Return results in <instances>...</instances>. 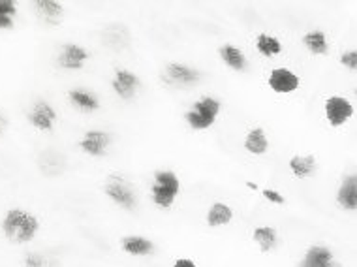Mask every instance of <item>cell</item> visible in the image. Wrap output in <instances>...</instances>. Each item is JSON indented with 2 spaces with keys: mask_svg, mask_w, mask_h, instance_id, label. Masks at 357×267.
I'll list each match as a JSON object with an SVG mask.
<instances>
[{
  "mask_svg": "<svg viewBox=\"0 0 357 267\" xmlns=\"http://www.w3.org/2000/svg\"><path fill=\"white\" fill-rule=\"evenodd\" d=\"M19 6L13 0H0V31H12L17 21Z\"/></svg>",
  "mask_w": 357,
  "mask_h": 267,
  "instance_id": "cell-24",
  "label": "cell"
},
{
  "mask_svg": "<svg viewBox=\"0 0 357 267\" xmlns=\"http://www.w3.org/2000/svg\"><path fill=\"white\" fill-rule=\"evenodd\" d=\"M23 267H47V258L42 252H29L23 258Z\"/></svg>",
  "mask_w": 357,
  "mask_h": 267,
  "instance_id": "cell-25",
  "label": "cell"
},
{
  "mask_svg": "<svg viewBox=\"0 0 357 267\" xmlns=\"http://www.w3.org/2000/svg\"><path fill=\"white\" fill-rule=\"evenodd\" d=\"M303 45L305 49L314 56H321L329 53V42H327L326 32L320 31V29H314V31H308L305 36H303Z\"/></svg>",
  "mask_w": 357,
  "mask_h": 267,
  "instance_id": "cell-20",
  "label": "cell"
},
{
  "mask_svg": "<svg viewBox=\"0 0 357 267\" xmlns=\"http://www.w3.org/2000/svg\"><path fill=\"white\" fill-rule=\"evenodd\" d=\"M337 204L340 209L348 213H354L357 209V175L348 174L344 179L340 181L339 188H337Z\"/></svg>",
  "mask_w": 357,
  "mask_h": 267,
  "instance_id": "cell-13",
  "label": "cell"
},
{
  "mask_svg": "<svg viewBox=\"0 0 357 267\" xmlns=\"http://www.w3.org/2000/svg\"><path fill=\"white\" fill-rule=\"evenodd\" d=\"M139 87H142V79H139V75L134 70L117 68L113 77H111L113 93L117 94L121 100H124V102H130V100L136 98Z\"/></svg>",
  "mask_w": 357,
  "mask_h": 267,
  "instance_id": "cell-7",
  "label": "cell"
},
{
  "mask_svg": "<svg viewBox=\"0 0 357 267\" xmlns=\"http://www.w3.org/2000/svg\"><path fill=\"white\" fill-rule=\"evenodd\" d=\"M121 249L130 256H149L154 252V243L145 236H126L121 239Z\"/></svg>",
  "mask_w": 357,
  "mask_h": 267,
  "instance_id": "cell-17",
  "label": "cell"
},
{
  "mask_svg": "<svg viewBox=\"0 0 357 267\" xmlns=\"http://www.w3.org/2000/svg\"><path fill=\"white\" fill-rule=\"evenodd\" d=\"M181 194V179L173 169H158L153 175L151 198L153 204L160 209H172L175 199Z\"/></svg>",
  "mask_w": 357,
  "mask_h": 267,
  "instance_id": "cell-3",
  "label": "cell"
},
{
  "mask_svg": "<svg viewBox=\"0 0 357 267\" xmlns=\"http://www.w3.org/2000/svg\"><path fill=\"white\" fill-rule=\"evenodd\" d=\"M68 100L70 104L74 107H77L79 112L83 113H94L100 109V98L93 91H86L83 87H74L68 91Z\"/></svg>",
  "mask_w": 357,
  "mask_h": 267,
  "instance_id": "cell-15",
  "label": "cell"
},
{
  "mask_svg": "<svg viewBox=\"0 0 357 267\" xmlns=\"http://www.w3.org/2000/svg\"><path fill=\"white\" fill-rule=\"evenodd\" d=\"M4 130H6V119L0 115V136L4 134Z\"/></svg>",
  "mask_w": 357,
  "mask_h": 267,
  "instance_id": "cell-29",
  "label": "cell"
},
{
  "mask_svg": "<svg viewBox=\"0 0 357 267\" xmlns=\"http://www.w3.org/2000/svg\"><path fill=\"white\" fill-rule=\"evenodd\" d=\"M89 59H91V55H89V51L83 45L74 44V42H66V44H62L61 51L56 55V64L62 70L75 72V70L83 68Z\"/></svg>",
  "mask_w": 357,
  "mask_h": 267,
  "instance_id": "cell-9",
  "label": "cell"
},
{
  "mask_svg": "<svg viewBox=\"0 0 357 267\" xmlns=\"http://www.w3.org/2000/svg\"><path fill=\"white\" fill-rule=\"evenodd\" d=\"M289 171L296 175L297 179L312 177L316 171V158L312 155H296L288 162Z\"/></svg>",
  "mask_w": 357,
  "mask_h": 267,
  "instance_id": "cell-21",
  "label": "cell"
},
{
  "mask_svg": "<svg viewBox=\"0 0 357 267\" xmlns=\"http://www.w3.org/2000/svg\"><path fill=\"white\" fill-rule=\"evenodd\" d=\"M261 196L273 205H286V196L278 192V190H275V188H264Z\"/></svg>",
  "mask_w": 357,
  "mask_h": 267,
  "instance_id": "cell-27",
  "label": "cell"
},
{
  "mask_svg": "<svg viewBox=\"0 0 357 267\" xmlns=\"http://www.w3.org/2000/svg\"><path fill=\"white\" fill-rule=\"evenodd\" d=\"M162 79L166 81L169 87H194L202 79V72L190 64L169 63L164 68Z\"/></svg>",
  "mask_w": 357,
  "mask_h": 267,
  "instance_id": "cell-5",
  "label": "cell"
},
{
  "mask_svg": "<svg viewBox=\"0 0 357 267\" xmlns=\"http://www.w3.org/2000/svg\"><path fill=\"white\" fill-rule=\"evenodd\" d=\"M220 112V100L216 98V96H211V94H205L202 98H197L190 106V109L185 113V121L192 130H209L211 126H215L216 119H218Z\"/></svg>",
  "mask_w": 357,
  "mask_h": 267,
  "instance_id": "cell-2",
  "label": "cell"
},
{
  "mask_svg": "<svg viewBox=\"0 0 357 267\" xmlns=\"http://www.w3.org/2000/svg\"><path fill=\"white\" fill-rule=\"evenodd\" d=\"M243 147L247 153L254 156H261L269 151V139L265 136V130L261 126H256L252 130H248L245 142H243Z\"/></svg>",
  "mask_w": 357,
  "mask_h": 267,
  "instance_id": "cell-18",
  "label": "cell"
},
{
  "mask_svg": "<svg viewBox=\"0 0 357 267\" xmlns=\"http://www.w3.org/2000/svg\"><path fill=\"white\" fill-rule=\"evenodd\" d=\"M254 241L258 243L261 252H271L277 249L278 245V234L273 226H258L252 234Z\"/></svg>",
  "mask_w": 357,
  "mask_h": 267,
  "instance_id": "cell-23",
  "label": "cell"
},
{
  "mask_svg": "<svg viewBox=\"0 0 357 267\" xmlns=\"http://www.w3.org/2000/svg\"><path fill=\"white\" fill-rule=\"evenodd\" d=\"M324 113H326V119L329 126L333 128H340L344 126L356 113V107L351 104V100H348L346 96H329L324 104Z\"/></svg>",
  "mask_w": 357,
  "mask_h": 267,
  "instance_id": "cell-6",
  "label": "cell"
},
{
  "mask_svg": "<svg viewBox=\"0 0 357 267\" xmlns=\"http://www.w3.org/2000/svg\"><path fill=\"white\" fill-rule=\"evenodd\" d=\"M56 121H59V115H56L55 107L45 100H38L29 112V123L40 132H51L55 128Z\"/></svg>",
  "mask_w": 357,
  "mask_h": 267,
  "instance_id": "cell-11",
  "label": "cell"
},
{
  "mask_svg": "<svg viewBox=\"0 0 357 267\" xmlns=\"http://www.w3.org/2000/svg\"><path fill=\"white\" fill-rule=\"evenodd\" d=\"M247 187L250 188V190H258V185H256V183H252V181H248Z\"/></svg>",
  "mask_w": 357,
  "mask_h": 267,
  "instance_id": "cell-30",
  "label": "cell"
},
{
  "mask_svg": "<svg viewBox=\"0 0 357 267\" xmlns=\"http://www.w3.org/2000/svg\"><path fill=\"white\" fill-rule=\"evenodd\" d=\"M111 142H113L111 132L93 128V130H86L85 134H83V137H81L77 145H79L81 153H85L86 156L102 158V156L107 155Z\"/></svg>",
  "mask_w": 357,
  "mask_h": 267,
  "instance_id": "cell-8",
  "label": "cell"
},
{
  "mask_svg": "<svg viewBox=\"0 0 357 267\" xmlns=\"http://www.w3.org/2000/svg\"><path fill=\"white\" fill-rule=\"evenodd\" d=\"M339 63L342 64L346 70H350V72H356V70H357V51L356 49L344 51V53L340 55Z\"/></svg>",
  "mask_w": 357,
  "mask_h": 267,
  "instance_id": "cell-26",
  "label": "cell"
},
{
  "mask_svg": "<svg viewBox=\"0 0 357 267\" xmlns=\"http://www.w3.org/2000/svg\"><path fill=\"white\" fill-rule=\"evenodd\" d=\"M34 12H36L38 19L50 26H56L62 23L64 17V4L56 2V0H36L34 4Z\"/></svg>",
  "mask_w": 357,
  "mask_h": 267,
  "instance_id": "cell-14",
  "label": "cell"
},
{
  "mask_svg": "<svg viewBox=\"0 0 357 267\" xmlns=\"http://www.w3.org/2000/svg\"><path fill=\"white\" fill-rule=\"evenodd\" d=\"M172 267H197L196 261H192L190 258H178V260L173 261Z\"/></svg>",
  "mask_w": 357,
  "mask_h": 267,
  "instance_id": "cell-28",
  "label": "cell"
},
{
  "mask_svg": "<svg viewBox=\"0 0 357 267\" xmlns=\"http://www.w3.org/2000/svg\"><path fill=\"white\" fill-rule=\"evenodd\" d=\"M299 267H337L335 252L326 245H310L305 250Z\"/></svg>",
  "mask_w": 357,
  "mask_h": 267,
  "instance_id": "cell-12",
  "label": "cell"
},
{
  "mask_svg": "<svg viewBox=\"0 0 357 267\" xmlns=\"http://www.w3.org/2000/svg\"><path fill=\"white\" fill-rule=\"evenodd\" d=\"M254 44H256V49H258L259 55L267 56V59H271V56H277L282 53V42H280L277 36L267 34V32L258 34L256 40H254Z\"/></svg>",
  "mask_w": 357,
  "mask_h": 267,
  "instance_id": "cell-22",
  "label": "cell"
},
{
  "mask_svg": "<svg viewBox=\"0 0 357 267\" xmlns=\"http://www.w3.org/2000/svg\"><path fill=\"white\" fill-rule=\"evenodd\" d=\"M0 228L10 243L26 245L38 236L40 220H38L36 215H32L23 207H12V209H8L4 218H2Z\"/></svg>",
  "mask_w": 357,
  "mask_h": 267,
  "instance_id": "cell-1",
  "label": "cell"
},
{
  "mask_svg": "<svg viewBox=\"0 0 357 267\" xmlns=\"http://www.w3.org/2000/svg\"><path fill=\"white\" fill-rule=\"evenodd\" d=\"M267 85L275 94H291L299 89L301 79L294 70L278 66V68L271 70V74L267 77Z\"/></svg>",
  "mask_w": 357,
  "mask_h": 267,
  "instance_id": "cell-10",
  "label": "cell"
},
{
  "mask_svg": "<svg viewBox=\"0 0 357 267\" xmlns=\"http://www.w3.org/2000/svg\"><path fill=\"white\" fill-rule=\"evenodd\" d=\"M231 220H234V209H231V205L224 204V201H215L207 211V224L211 228L228 226Z\"/></svg>",
  "mask_w": 357,
  "mask_h": 267,
  "instance_id": "cell-19",
  "label": "cell"
},
{
  "mask_svg": "<svg viewBox=\"0 0 357 267\" xmlns=\"http://www.w3.org/2000/svg\"><path fill=\"white\" fill-rule=\"evenodd\" d=\"M105 196L119 207H123L126 211L136 209L137 205V194L134 187L130 185L128 181L121 177V175H111L107 183H105Z\"/></svg>",
  "mask_w": 357,
  "mask_h": 267,
  "instance_id": "cell-4",
  "label": "cell"
},
{
  "mask_svg": "<svg viewBox=\"0 0 357 267\" xmlns=\"http://www.w3.org/2000/svg\"><path fill=\"white\" fill-rule=\"evenodd\" d=\"M218 55H220L222 63L226 64L229 70H234V72L243 74V72L248 68L247 55H245V51L239 49L237 45L224 44L220 49H218Z\"/></svg>",
  "mask_w": 357,
  "mask_h": 267,
  "instance_id": "cell-16",
  "label": "cell"
}]
</instances>
